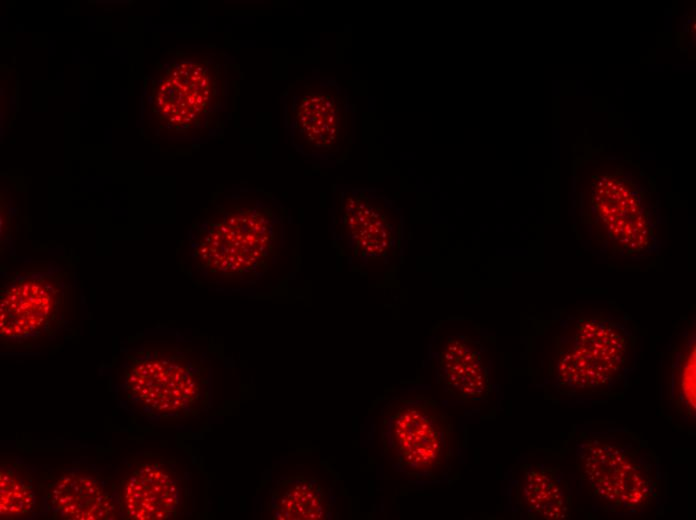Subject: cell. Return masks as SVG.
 Here are the masks:
<instances>
[{
  "mask_svg": "<svg viewBox=\"0 0 696 520\" xmlns=\"http://www.w3.org/2000/svg\"><path fill=\"white\" fill-rule=\"evenodd\" d=\"M384 447L408 475L439 476L451 458L452 423L440 405L424 396L399 397L385 412Z\"/></svg>",
  "mask_w": 696,
  "mask_h": 520,
  "instance_id": "6da1fadb",
  "label": "cell"
},
{
  "mask_svg": "<svg viewBox=\"0 0 696 520\" xmlns=\"http://www.w3.org/2000/svg\"><path fill=\"white\" fill-rule=\"evenodd\" d=\"M680 388L689 412H695V343L690 341L678 360Z\"/></svg>",
  "mask_w": 696,
  "mask_h": 520,
  "instance_id": "2e32d148",
  "label": "cell"
},
{
  "mask_svg": "<svg viewBox=\"0 0 696 520\" xmlns=\"http://www.w3.org/2000/svg\"><path fill=\"white\" fill-rule=\"evenodd\" d=\"M592 209L596 226L602 224L588 246L607 259L641 261L658 251L654 226L641 208L636 189H627L624 180L602 176L593 183Z\"/></svg>",
  "mask_w": 696,
  "mask_h": 520,
  "instance_id": "277c9868",
  "label": "cell"
},
{
  "mask_svg": "<svg viewBox=\"0 0 696 520\" xmlns=\"http://www.w3.org/2000/svg\"><path fill=\"white\" fill-rule=\"evenodd\" d=\"M347 221L358 243L370 253H378L387 245V226L379 209L367 201L353 203Z\"/></svg>",
  "mask_w": 696,
  "mask_h": 520,
  "instance_id": "9a60e30c",
  "label": "cell"
},
{
  "mask_svg": "<svg viewBox=\"0 0 696 520\" xmlns=\"http://www.w3.org/2000/svg\"><path fill=\"white\" fill-rule=\"evenodd\" d=\"M200 381L195 364L185 356L144 348L127 355L120 388L141 415H174L199 399Z\"/></svg>",
  "mask_w": 696,
  "mask_h": 520,
  "instance_id": "3957f363",
  "label": "cell"
},
{
  "mask_svg": "<svg viewBox=\"0 0 696 520\" xmlns=\"http://www.w3.org/2000/svg\"><path fill=\"white\" fill-rule=\"evenodd\" d=\"M579 461L589 491L604 507L630 511L644 508L652 500L650 469L633 452L594 440L582 451Z\"/></svg>",
  "mask_w": 696,
  "mask_h": 520,
  "instance_id": "8992f818",
  "label": "cell"
},
{
  "mask_svg": "<svg viewBox=\"0 0 696 520\" xmlns=\"http://www.w3.org/2000/svg\"><path fill=\"white\" fill-rule=\"evenodd\" d=\"M294 129L313 149H330L345 132V110L340 97L323 86L308 85L294 97Z\"/></svg>",
  "mask_w": 696,
  "mask_h": 520,
  "instance_id": "30bf717a",
  "label": "cell"
},
{
  "mask_svg": "<svg viewBox=\"0 0 696 520\" xmlns=\"http://www.w3.org/2000/svg\"><path fill=\"white\" fill-rule=\"evenodd\" d=\"M68 293L57 276L28 273L15 277L1 293L2 341L22 346L53 333L66 317Z\"/></svg>",
  "mask_w": 696,
  "mask_h": 520,
  "instance_id": "5b68a950",
  "label": "cell"
},
{
  "mask_svg": "<svg viewBox=\"0 0 696 520\" xmlns=\"http://www.w3.org/2000/svg\"><path fill=\"white\" fill-rule=\"evenodd\" d=\"M270 235V221L263 213L241 210L214 223L200 236L196 257L213 272H246L268 253Z\"/></svg>",
  "mask_w": 696,
  "mask_h": 520,
  "instance_id": "52a82bcc",
  "label": "cell"
},
{
  "mask_svg": "<svg viewBox=\"0 0 696 520\" xmlns=\"http://www.w3.org/2000/svg\"><path fill=\"white\" fill-rule=\"evenodd\" d=\"M520 501L524 509L543 519H565L570 512L568 492L555 474L530 466L520 485Z\"/></svg>",
  "mask_w": 696,
  "mask_h": 520,
  "instance_id": "4fadbf2b",
  "label": "cell"
},
{
  "mask_svg": "<svg viewBox=\"0 0 696 520\" xmlns=\"http://www.w3.org/2000/svg\"><path fill=\"white\" fill-rule=\"evenodd\" d=\"M117 505L125 519L171 518L179 502L176 481L158 461L132 460L116 486Z\"/></svg>",
  "mask_w": 696,
  "mask_h": 520,
  "instance_id": "9c48e42d",
  "label": "cell"
},
{
  "mask_svg": "<svg viewBox=\"0 0 696 520\" xmlns=\"http://www.w3.org/2000/svg\"><path fill=\"white\" fill-rule=\"evenodd\" d=\"M442 366L443 381L456 397L477 400L487 395V376L481 357L472 345L453 341L446 347Z\"/></svg>",
  "mask_w": 696,
  "mask_h": 520,
  "instance_id": "7c38bea8",
  "label": "cell"
},
{
  "mask_svg": "<svg viewBox=\"0 0 696 520\" xmlns=\"http://www.w3.org/2000/svg\"><path fill=\"white\" fill-rule=\"evenodd\" d=\"M561 341L557 372L565 386L594 390L618 381L631 360L634 340L612 316L583 315Z\"/></svg>",
  "mask_w": 696,
  "mask_h": 520,
  "instance_id": "7a4b0ae2",
  "label": "cell"
},
{
  "mask_svg": "<svg viewBox=\"0 0 696 520\" xmlns=\"http://www.w3.org/2000/svg\"><path fill=\"white\" fill-rule=\"evenodd\" d=\"M114 488L86 468H60L41 474L40 509L53 519L112 520L120 515Z\"/></svg>",
  "mask_w": 696,
  "mask_h": 520,
  "instance_id": "ba28073f",
  "label": "cell"
},
{
  "mask_svg": "<svg viewBox=\"0 0 696 520\" xmlns=\"http://www.w3.org/2000/svg\"><path fill=\"white\" fill-rule=\"evenodd\" d=\"M36 511L33 478L17 460H3L0 468L1 519H22Z\"/></svg>",
  "mask_w": 696,
  "mask_h": 520,
  "instance_id": "5bb4252c",
  "label": "cell"
},
{
  "mask_svg": "<svg viewBox=\"0 0 696 520\" xmlns=\"http://www.w3.org/2000/svg\"><path fill=\"white\" fill-rule=\"evenodd\" d=\"M209 76L203 66L191 62L179 64L161 86L158 105L174 124H189L208 106Z\"/></svg>",
  "mask_w": 696,
  "mask_h": 520,
  "instance_id": "8fae6325",
  "label": "cell"
}]
</instances>
